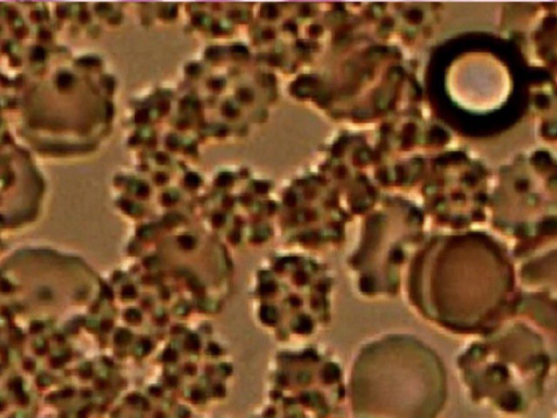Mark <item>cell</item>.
<instances>
[{
  "instance_id": "cell-7",
  "label": "cell",
  "mask_w": 557,
  "mask_h": 418,
  "mask_svg": "<svg viewBox=\"0 0 557 418\" xmlns=\"http://www.w3.org/2000/svg\"><path fill=\"white\" fill-rule=\"evenodd\" d=\"M126 319L133 323H136L138 320H140V315L138 311L132 309L126 312Z\"/></svg>"
},
{
  "instance_id": "cell-10",
  "label": "cell",
  "mask_w": 557,
  "mask_h": 418,
  "mask_svg": "<svg viewBox=\"0 0 557 418\" xmlns=\"http://www.w3.org/2000/svg\"><path fill=\"white\" fill-rule=\"evenodd\" d=\"M122 295H123L124 297H134V295H135V290H134V287H133V286H129V285L125 286V287L122 290Z\"/></svg>"
},
{
  "instance_id": "cell-2",
  "label": "cell",
  "mask_w": 557,
  "mask_h": 418,
  "mask_svg": "<svg viewBox=\"0 0 557 418\" xmlns=\"http://www.w3.org/2000/svg\"><path fill=\"white\" fill-rule=\"evenodd\" d=\"M335 278L317 254L284 247L257 273L258 319L283 344L308 341L331 321Z\"/></svg>"
},
{
  "instance_id": "cell-4",
  "label": "cell",
  "mask_w": 557,
  "mask_h": 418,
  "mask_svg": "<svg viewBox=\"0 0 557 418\" xmlns=\"http://www.w3.org/2000/svg\"><path fill=\"white\" fill-rule=\"evenodd\" d=\"M422 244V223L416 216L369 219L346 260L358 293L369 299L397 295Z\"/></svg>"
},
{
  "instance_id": "cell-8",
  "label": "cell",
  "mask_w": 557,
  "mask_h": 418,
  "mask_svg": "<svg viewBox=\"0 0 557 418\" xmlns=\"http://www.w3.org/2000/svg\"><path fill=\"white\" fill-rule=\"evenodd\" d=\"M131 335L128 332H126V330H122L117 335H116V342L117 343H126L128 340H129Z\"/></svg>"
},
{
  "instance_id": "cell-12",
  "label": "cell",
  "mask_w": 557,
  "mask_h": 418,
  "mask_svg": "<svg viewBox=\"0 0 557 418\" xmlns=\"http://www.w3.org/2000/svg\"><path fill=\"white\" fill-rule=\"evenodd\" d=\"M209 353L211 355H219L221 353L220 347L216 344H210L209 346Z\"/></svg>"
},
{
  "instance_id": "cell-5",
  "label": "cell",
  "mask_w": 557,
  "mask_h": 418,
  "mask_svg": "<svg viewBox=\"0 0 557 418\" xmlns=\"http://www.w3.org/2000/svg\"><path fill=\"white\" fill-rule=\"evenodd\" d=\"M447 78L451 100L463 111L482 118L502 112L516 89L508 61L484 47L458 57Z\"/></svg>"
},
{
  "instance_id": "cell-11",
  "label": "cell",
  "mask_w": 557,
  "mask_h": 418,
  "mask_svg": "<svg viewBox=\"0 0 557 418\" xmlns=\"http://www.w3.org/2000/svg\"><path fill=\"white\" fill-rule=\"evenodd\" d=\"M164 359L166 361H172L176 359V353L172 349H166L164 353Z\"/></svg>"
},
{
  "instance_id": "cell-9",
  "label": "cell",
  "mask_w": 557,
  "mask_h": 418,
  "mask_svg": "<svg viewBox=\"0 0 557 418\" xmlns=\"http://www.w3.org/2000/svg\"><path fill=\"white\" fill-rule=\"evenodd\" d=\"M198 340L196 336H189L187 342H186V346L188 347V349H194L196 351L198 348Z\"/></svg>"
},
{
  "instance_id": "cell-6",
  "label": "cell",
  "mask_w": 557,
  "mask_h": 418,
  "mask_svg": "<svg viewBox=\"0 0 557 418\" xmlns=\"http://www.w3.org/2000/svg\"><path fill=\"white\" fill-rule=\"evenodd\" d=\"M178 243L181 244V246L183 248L190 249V248L194 247L195 241L189 235H182V236L178 237Z\"/></svg>"
},
{
  "instance_id": "cell-14",
  "label": "cell",
  "mask_w": 557,
  "mask_h": 418,
  "mask_svg": "<svg viewBox=\"0 0 557 418\" xmlns=\"http://www.w3.org/2000/svg\"><path fill=\"white\" fill-rule=\"evenodd\" d=\"M151 391H152L151 393L154 394V395H159L160 394V389L152 388Z\"/></svg>"
},
{
  "instance_id": "cell-1",
  "label": "cell",
  "mask_w": 557,
  "mask_h": 418,
  "mask_svg": "<svg viewBox=\"0 0 557 418\" xmlns=\"http://www.w3.org/2000/svg\"><path fill=\"white\" fill-rule=\"evenodd\" d=\"M443 388L435 356L414 339L392 335L360 352L348 403L360 416H430L441 406Z\"/></svg>"
},
{
  "instance_id": "cell-3",
  "label": "cell",
  "mask_w": 557,
  "mask_h": 418,
  "mask_svg": "<svg viewBox=\"0 0 557 418\" xmlns=\"http://www.w3.org/2000/svg\"><path fill=\"white\" fill-rule=\"evenodd\" d=\"M347 403L344 369L326 345L308 341L284 344L272 357L265 415L339 416Z\"/></svg>"
},
{
  "instance_id": "cell-13",
  "label": "cell",
  "mask_w": 557,
  "mask_h": 418,
  "mask_svg": "<svg viewBox=\"0 0 557 418\" xmlns=\"http://www.w3.org/2000/svg\"><path fill=\"white\" fill-rule=\"evenodd\" d=\"M191 398L195 401V402H199L200 399L203 398V394L201 391H194L193 394H191Z\"/></svg>"
}]
</instances>
